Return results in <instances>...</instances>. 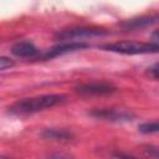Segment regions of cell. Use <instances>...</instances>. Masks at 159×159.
<instances>
[{
  "instance_id": "obj_1",
  "label": "cell",
  "mask_w": 159,
  "mask_h": 159,
  "mask_svg": "<svg viewBox=\"0 0 159 159\" xmlns=\"http://www.w3.org/2000/svg\"><path fill=\"white\" fill-rule=\"evenodd\" d=\"M66 99V94L62 93H51V94H42L36 97L21 98L9 106L7 111L11 114H31L36 113L51 107H55Z\"/></svg>"
},
{
  "instance_id": "obj_2",
  "label": "cell",
  "mask_w": 159,
  "mask_h": 159,
  "mask_svg": "<svg viewBox=\"0 0 159 159\" xmlns=\"http://www.w3.org/2000/svg\"><path fill=\"white\" fill-rule=\"evenodd\" d=\"M101 48L122 55H145L159 52V46L153 42H139V41H118L113 43L102 45Z\"/></svg>"
},
{
  "instance_id": "obj_3",
  "label": "cell",
  "mask_w": 159,
  "mask_h": 159,
  "mask_svg": "<svg viewBox=\"0 0 159 159\" xmlns=\"http://www.w3.org/2000/svg\"><path fill=\"white\" fill-rule=\"evenodd\" d=\"M89 116L108 120V122H116V123H123V122H129L133 120L134 114L129 111L124 109H116V108H94L89 112Z\"/></svg>"
},
{
  "instance_id": "obj_4",
  "label": "cell",
  "mask_w": 159,
  "mask_h": 159,
  "mask_svg": "<svg viewBox=\"0 0 159 159\" xmlns=\"http://www.w3.org/2000/svg\"><path fill=\"white\" fill-rule=\"evenodd\" d=\"M107 35V31L102 27H72L62 30L56 35L57 40H73V39H84L93 36H103Z\"/></svg>"
},
{
  "instance_id": "obj_5",
  "label": "cell",
  "mask_w": 159,
  "mask_h": 159,
  "mask_svg": "<svg viewBox=\"0 0 159 159\" xmlns=\"http://www.w3.org/2000/svg\"><path fill=\"white\" fill-rule=\"evenodd\" d=\"M88 47V45L86 42H81V41H65L61 42L51 48H47L45 52H42L40 55V58L42 60H48V58H53L68 52H73V51H78V50H83Z\"/></svg>"
},
{
  "instance_id": "obj_6",
  "label": "cell",
  "mask_w": 159,
  "mask_h": 159,
  "mask_svg": "<svg viewBox=\"0 0 159 159\" xmlns=\"http://www.w3.org/2000/svg\"><path fill=\"white\" fill-rule=\"evenodd\" d=\"M75 89L77 93H81V94H96V96L99 94V96H102V94H111L117 88L111 82L93 81V82H86V83L78 84Z\"/></svg>"
},
{
  "instance_id": "obj_7",
  "label": "cell",
  "mask_w": 159,
  "mask_h": 159,
  "mask_svg": "<svg viewBox=\"0 0 159 159\" xmlns=\"http://www.w3.org/2000/svg\"><path fill=\"white\" fill-rule=\"evenodd\" d=\"M12 55L16 57H22V58H32L39 55V48L30 41H20L12 45L11 47Z\"/></svg>"
},
{
  "instance_id": "obj_8",
  "label": "cell",
  "mask_w": 159,
  "mask_h": 159,
  "mask_svg": "<svg viewBox=\"0 0 159 159\" xmlns=\"http://www.w3.org/2000/svg\"><path fill=\"white\" fill-rule=\"evenodd\" d=\"M159 21V15H143V16H138V17H133V19H128L125 21H123L120 25L125 29H140L152 24H155Z\"/></svg>"
},
{
  "instance_id": "obj_9",
  "label": "cell",
  "mask_w": 159,
  "mask_h": 159,
  "mask_svg": "<svg viewBox=\"0 0 159 159\" xmlns=\"http://www.w3.org/2000/svg\"><path fill=\"white\" fill-rule=\"evenodd\" d=\"M42 135L45 138H50V139H68L71 138V133L65 130V129H45L42 132Z\"/></svg>"
},
{
  "instance_id": "obj_10",
  "label": "cell",
  "mask_w": 159,
  "mask_h": 159,
  "mask_svg": "<svg viewBox=\"0 0 159 159\" xmlns=\"http://www.w3.org/2000/svg\"><path fill=\"white\" fill-rule=\"evenodd\" d=\"M138 130L143 134H153L159 133V120H152V122H144L138 125Z\"/></svg>"
},
{
  "instance_id": "obj_11",
  "label": "cell",
  "mask_w": 159,
  "mask_h": 159,
  "mask_svg": "<svg viewBox=\"0 0 159 159\" xmlns=\"http://www.w3.org/2000/svg\"><path fill=\"white\" fill-rule=\"evenodd\" d=\"M145 75L152 80H159V62L148 67L145 70Z\"/></svg>"
},
{
  "instance_id": "obj_12",
  "label": "cell",
  "mask_w": 159,
  "mask_h": 159,
  "mask_svg": "<svg viewBox=\"0 0 159 159\" xmlns=\"http://www.w3.org/2000/svg\"><path fill=\"white\" fill-rule=\"evenodd\" d=\"M14 66V61L6 56H1L0 57V70L1 71H5V70H9L10 67Z\"/></svg>"
},
{
  "instance_id": "obj_13",
  "label": "cell",
  "mask_w": 159,
  "mask_h": 159,
  "mask_svg": "<svg viewBox=\"0 0 159 159\" xmlns=\"http://www.w3.org/2000/svg\"><path fill=\"white\" fill-rule=\"evenodd\" d=\"M145 152H147L153 159H159V149H158V148L152 147V145H148V147H145Z\"/></svg>"
},
{
  "instance_id": "obj_14",
  "label": "cell",
  "mask_w": 159,
  "mask_h": 159,
  "mask_svg": "<svg viewBox=\"0 0 159 159\" xmlns=\"http://www.w3.org/2000/svg\"><path fill=\"white\" fill-rule=\"evenodd\" d=\"M114 157H116L117 159H138V158H135V157H133V155H130V154H128V153H123V152L116 153Z\"/></svg>"
},
{
  "instance_id": "obj_15",
  "label": "cell",
  "mask_w": 159,
  "mask_h": 159,
  "mask_svg": "<svg viewBox=\"0 0 159 159\" xmlns=\"http://www.w3.org/2000/svg\"><path fill=\"white\" fill-rule=\"evenodd\" d=\"M152 41L150 42H153V43H155V45H158L159 46V30H155L153 34H152Z\"/></svg>"
},
{
  "instance_id": "obj_16",
  "label": "cell",
  "mask_w": 159,
  "mask_h": 159,
  "mask_svg": "<svg viewBox=\"0 0 159 159\" xmlns=\"http://www.w3.org/2000/svg\"><path fill=\"white\" fill-rule=\"evenodd\" d=\"M50 159H72L65 154H60V153H55V154H51L50 155Z\"/></svg>"
}]
</instances>
